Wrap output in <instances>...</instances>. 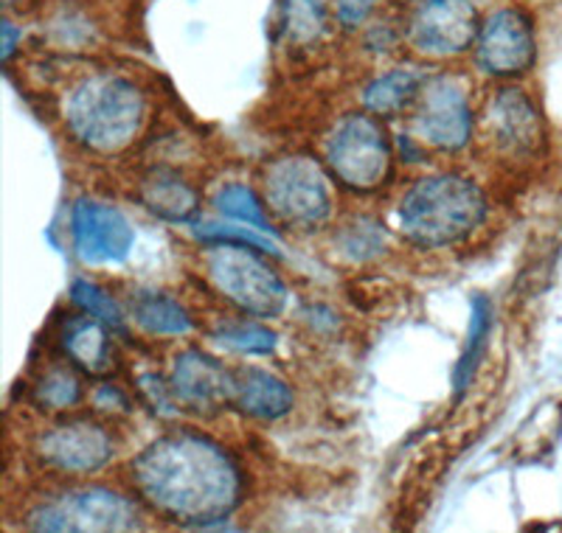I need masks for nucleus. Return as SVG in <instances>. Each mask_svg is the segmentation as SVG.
<instances>
[{
	"instance_id": "nucleus-1",
	"label": "nucleus",
	"mask_w": 562,
	"mask_h": 533,
	"mask_svg": "<svg viewBox=\"0 0 562 533\" xmlns=\"http://www.w3.org/2000/svg\"><path fill=\"white\" fill-rule=\"evenodd\" d=\"M130 480L140 502L178 525H220L245 500L237 457L194 430L169 432L144 446L130 464Z\"/></svg>"
},
{
	"instance_id": "nucleus-2",
	"label": "nucleus",
	"mask_w": 562,
	"mask_h": 533,
	"mask_svg": "<svg viewBox=\"0 0 562 533\" xmlns=\"http://www.w3.org/2000/svg\"><path fill=\"white\" fill-rule=\"evenodd\" d=\"M490 200L464 174H430L411 185L396 205V223L408 241L425 250L459 245L484 225Z\"/></svg>"
},
{
	"instance_id": "nucleus-3",
	"label": "nucleus",
	"mask_w": 562,
	"mask_h": 533,
	"mask_svg": "<svg viewBox=\"0 0 562 533\" xmlns=\"http://www.w3.org/2000/svg\"><path fill=\"white\" fill-rule=\"evenodd\" d=\"M147 118L138 84L119 73H93L65 99V127L70 138L99 155L127 149Z\"/></svg>"
},
{
	"instance_id": "nucleus-4",
	"label": "nucleus",
	"mask_w": 562,
	"mask_h": 533,
	"mask_svg": "<svg viewBox=\"0 0 562 533\" xmlns=\"http://www.w3.org/2000/svg\"><path fill=\"white\" fill-rule=\"evenodd\" d=\"M262 250L248 248V245H211L205 256V270H209L211 284L217 286L228 304L237 306L243 315L250 318H279L288 306V284L281 281L273 264L265 261Z\"/></svg>"
},
{
	"instance_id": "nucleus-5",
	"label": "nucleus",
	"mask_w": 562,
	"mask_h": 533,
	"mask_svg": "<svg viewBox=\"0 0 562 533\" xmlns=\"http://www.w3.org/2000/svg\"><path fill=\"white\" fill-rule=\"evenodd\" d=\"M324 166L344 189L369 194L385 185L394 166V147L374 113H349L326 138Z\"/></svg>"
},
{
	"instance_id": "nucleus-6",
	"label": "nucleus",
	"mask_w": 562,
	"mask_h": 533,
	"mask_svg": "<svg viewBox=\"0 0 562 533\" xmlns=\"http://www.w3.org/2000/svg\"><path fill=\"white\" fill-rule=\"evenodd\" d=\"M333 174L307 155H288L265 169V203L281 223L313 230L333 216Z\"/></svg>"
},
{
	"instance_id": "nucleus-7",
	"label": "nucleus",
	"mask_w": 562,
	"mask_h": 533,
	"mask_svg": "<svg viewBox=\"0 0 562 533\" xmlns=\"http://www.w3.org/2000/svg\"><path fill=\"white\" fill-rule=\"evenodd\" d=\"M34 531H135L140 511L122 491L90 486L45 497L29 511Z\"/></svg>"
},
{
	"instance_id": "nucleus-8",
	"label": "nucleus",
	"mask_w": 562,
	"mask_h": 533,
	"mask_svg": "<svg viewBox=\"0 0 562 533\" xmlns=\"http://www.w3.org/2000/svg\"><path fill=\"white\" fill-rule=\"evenodd\" d=\"M414 133L439 152H461L473 140V107L467 88L456 77H428L416 99Z\"/></svg>"
},
{
	"instance_id": "nucleus-9",
	"label": "nucleus",
	"mask_w": 562,
	"mask_h": 533,
	"mask_svg": "<svg viewBox=\"0 0 562 533\" xmlns=\"http://www.w3.org/2000/svg\"><path fill=\"white\" fill-rule=\"evenodd\" d=\"M481 18L473 0H419L405 23V37L422 57L448 59L475 48Z\"/></svg>"
},
{
	"instance_id": "nucleus-10",
	"label": "nucleus",
	"mask_w": 562,
	"mask_h": 533,
	"mask_svg": "<svg viewBox=\"0 0 562 533\" xmlns=\"http://www.w3.org/2000/svg\"><path fill=\"white\" fill-rule=\"evenodd\" d=\"M537 63V32L529 12L506 7L492 12L481 23L475 39V65L486 77L515 79L524 77Z\"/></svg>"
},
{
	"instance_id": "nucleus-11",
	"label": "nucleus",
	"mask_w": 562,
	"mask_h": 533,
	"mask_svg": "<svg viewBox=\"0 0 562 533\" xmlns=\"http://www.w3.org/2000/svg\"><path fill=\"white\" fill-rule=\"evenodd\" d=\"M34 452L59 475H93L113 461L115 441L99 421L74 419L45 430Z\"/></svg>"
},
{
	"instance_id": "nucleus-12",
	"label": "nucleus",
	"mask_w": 562,
	"mask_h": 533,
	"mask_svg": "<svg viewBox=\"0 0 562 533\" xmlns=\"http://www.w3.org/2000/svg\"><path fill=\"white\" fill-rule=\"evenodd\" d=\"M74 248L90 264H119L133 250V225L115 205L99 200H77L70 211Z\"/></svg>"
},
{
	"instance_id": "nucleus-13",
	"label": "nucleus",
	"mask_w": 562,
	"mask_h": 533,
	"mask_svg": "<svg viewBox=\"0 0 562 533\" xmlns=\"http://www.w3.org/2000/svg\"><path fill=\"white\" fill-rule=\"evenodd\" d=\"M169 385L180 410L209 416L231 405V371L203 349H186L175 356Z\"/></svg>"
},
{
	"instance_id": "nucleus-14",
	"label": "nucleus",
	"mask_w": 562,
	"mask_h": 533,
	"mask_svg": "<svg viewBox=\"0 0 562 533\" xmlns=\"http://www.w3.org/2000/svg\"><path fill=\"white\" fill-rule=\"evenodd\" d=\"M486 124L504 152L509 155H537L546 144L543 115L529 95L518 88H504L492 95L486 104Z\"/></svg>"
},
{
	"instance_id": "nucleus-15",
	"label": "nucleus",
	"mask_w": 562,
	"mask_h": 533,
	"mask_svg": "<svg viewBox=\"0 0 562 533\" xmlns=\"http://www.w3.org/2000/svg\"><path fill=\"white\" fill-rule=\"evenodd\" d=\"M293 387L265 368L243 365L231 371V407L259 421H276L293 410Z\"/></svg>"
},
{
	"instance_id": "nucleus-16",
	"label": "nucleus",
	"mask_w": 562,
	"mask_h": 533,
	"mask_svg": "<svg viewBox=\"0 0 562 533\" xmlns=\"http://www.w3.org/2000/svg\"><path fill=\"white\" fill-rule=\"evenodd\" d=\"M113 331L99 318L82 311L74 315L59 329V349L68 356L74 368H79L88 376H108L115 368L113 351Z\"/></svg>"
},
{
	"instance_id": "nucleus-17",
	"label": "nucleus",
	"mask_w": 562,
	"mask_h": 533,
	"mask_svg": "<svg viewBox=\"0 0 562 533\" xmlns=\"http://www.w3.org/2000/svg\"><path fill=\"white\" fill-rule=\"evenodd\" d=\"M140 205L164 223L186 225L200 214V194L186 178L172 169H155L138 185Z\"/></svg>"
},
{
	"instance_id": "nucleus-18",
	"label": "nucleus",
	"mask_w": 562,
	"mask_h": 533,
	"mask_svg": "<svg viewBox=\"0 0 562 533\" xmlns=\"http://www.w3.org/2000/svg\"><path fill=\"white\" fill-rule=\"evenodd\" d=\"M425 82H428V73L422 68H414V65L389 70V73L366 84L363 107L378 115V118H394V115L414 107Z\"/></svg>"
},
{
	"instance_id": "nucleus-19",
	"label": "nucleus",
	"mask_w": 562,
	"mask_h": 533,
	"mask_svg": "<svg viewBox=\"0 0 562 533\" xmlns=\"http://www.w3.org/2000/svg\"><path fill=\"white\" fill-rule=\"evenodd\" d=\"M130 318L153 337H183L194 326L186 306L167 293H135Z\"/></svg>"
},
{
	"instance_id": "nucleus-20",
	"label": "nucleus",
	"mask_w": 562,
	"mask_h": 533,
	"mask_svg": "<svg viewBox=\"0 0 562 533\" xmlns=\"http://www.w3.org/2000/svg\"><path fill=\"white\" fill-rule=\"evenodd\" d=\"M492 331V304L486 295H475L473 298V315H470V331H467V343L461 349L459 365L453 371L456 394H464L467 387L473 385V376L479 371V362L484 356L486 340Z\"/></svg>"
},
{
	"instance_id": "nucleus-21",
	"label": "nucleus",
	"mask_w": 562,
	"mask_h": 533,
	"mask_svg": "<svg viewBox=\"0 0 562 533\" xmlns=\"http://www.w3.org/2000/svg\"><path fill=\"white\" fill-rule=\"evenodd\" d=\"M329 0H281V34L290 45H313L326 32Z\"/></svg>"
},
{
	"instance_id": "nucleus-22",
	"label": "nucleus",
	"mask_w": 562,
	"mask_h": 533,
	"mask_svg": "<svg viewBox=\"0 0 562 533\" xmlns=\"http://www.w3.org/2000/svg\"><path fill=\"white\" fill-rule=\"evenodd\" d=\"M214 208H217L220 216L231 219V223L250 225V228L273 236V225H270L265 203L259 200V194H256L254 189H248L245 183L223 185V189L217 191V197H214Z\"/></svg>"
},
{
	"instance_id": "nucleus-23",
	"label": "nucleus",
	"mask_w": 562,
	"mask_h": 533,
	"mask_svg": "<svg viewBox=\"0 0 562 533\" xmlns=\"http://www.w3.org/2000/svg\"><path fill=\"white\" fill-rule=\"evenodd\" d=\"M82 379L77 376L74 368H65V365H54V368L45 371L40 376V382L34 385V405L40 410H48V413H63L82 401Z\"/></svg>"
},
{
	"instance_id": "nucleus-24",
	"label": "nucleus",
	"mask_w": 562,
	"mask_h": 533,
	"mask_svg": "<svg viewBox=\"0 0 562 533\" xmlns=\"http://www.w3.org/2000/svg\"><path fill=\"white\" fill-rule=\"evenodd\" d=\"M214 340L234 354L268 356L276 351V334L254 320H228L214 329Z\"/></svg>"
},
{
	"instance_id": "nucleus-25",
	"label": "nucleus",
	"mask_w": 562,
	"mask_h": 533,
	"mask_svg": "<svg viewBox=\"0 0 562 533\" xmlns=\"http://www.w3.org/2000/svg\"><path fill=\"white\" fill-rule=\"evenodd\" d=\"M70 300H74V306H79V311H88V315L102 320L113 334H124L127 331V315L122 311V306L115 304L108 290H102L93 281H74L70 284Z\"/></svg>"
},
{
	"instance_id": "nucleus-26",
	"label": "nucleus",
	"mask_w": 562,
	"mask_h": 533,
	"mask_svg": "<svg viewBox=\"0 0 562 533\" xmlns=\"http://www.w3.org/2000/svg\"><path fill=\"white\" fill-rule=\"evenodd\" d=\"M340 253L351 261H369L385 248V234L374 219H355L351 225H344V234L338 239Z\"/></svg>"
},
{
	"instance_id": "nucleus-27",
	"label": "nucleus",
	"mask_w": 562,
	"mask_h": 533,
	"mask_svg": "<svg viewBox=\"0 0 562 533\" xmlns=\"http://www.w3.org/2000/svg\"><path fill=\"white\" fill-rule=\"evenodd\" d=\"M270 234H262L256 228H237V225H217L209 223L198 230V239H203L205 245H220V241H228V245H248V248L262 250V253L279 256V248L268 239Z\"/></svg>"
},
{
	"instance_id": "nucleus-28",
	"label": "nucleus",
	"mask_w": 562,
	"mask_h": 533,
	"mask_svg": "<svg viewBox=\"0 0 562 533\" xmlns=\"http://www.w3.org/2000/svg\"><path fill=\"white\" fill-rule=\"evenodd\" d=\"M140 387V396L153 405V410L158 416H178L180 413V405L172 394V385L169 379L164 382L158 374H144L138 379Z\"/></svg>"
},
{
	"instance_id": "nucleus-29",
	"label": "nucleus",
	"mask_w": 562,
	"mask_h": 533,
	"mask_svg": "<svg viewBox=\"0 0 562 533\" xmlns=\"http://www.w3.org/2000/svg\"><path fill=\"white\" fill-rule=\"evenodd\" d=\"M380 0H338L335 3V18L344 29H360L369 23V18L378 12Z\"/></svg>"
},
{
	"instance_id": "nucleus-30",
	"label": "nucleus",
	"mask_w": 562,
	"mask_h": 533,
	"mask_svg": "<svg viewBox=\"0 0 562 533\" xmlns=\"http://www.w3.org/2000/svg\"><path fill=\"white\" fill-rule=\"evenodd\" d=\"M93 405H97V410H102V413H130L127 396H124L115 385H99L97 390H93Z\"/></svg>"
},
{
	"instance_id": "nucleus-31",
	"label": "nucleus",
	"mask_w": 562,
	"mask_h": 533,
	"mask_svg": "<svg viewBox=\"0 0 562 533\" xmlns=\"http://www.w3.org/2000/svg\"><path fill=\"white\" fill-rule=\"evenodd\" d=\"M366 43H369L371 52H391V48H394V43H396V34H394V29L389 26V23H383V34H380V29L374 26V29H371V34H369V39H366Z\"/></svg>"
},
{
	"instance_id": "nucleus-32",
	"label": "nucleus",
	"mask_w": 562,
	"mask_h": 533,
	"mask_svg": "<svg viewBox=\"0 0 562 533\" xmlns=\"http://www.w3.org/2000/svg\"><path fill=\"white\" fill-rule=\"evenodd\" d=\"M0 32H3V59H12V54H14V45H18V29L12 26V23H3V29H0Z\"/></svg>"
}]
</instances>
